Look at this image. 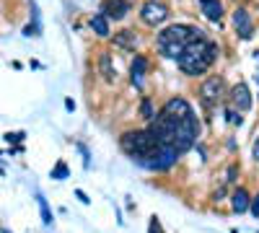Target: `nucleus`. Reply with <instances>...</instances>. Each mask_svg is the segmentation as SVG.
I'll list each match as a JSON object with an SVG mask.
<instances>
[{"instance_id": "cd10ccee", "label": "nucleus", "mask_w": 259, "mask_h": 233, "mask_svg": "<svg viewBox=\"0 0 259 233\" xmlns=\"http://www.w3.org/2000/svg\"><path fill=\"white\" fill-rule=\"evenodd\" d=\"M251 158H254V161H259V140H256V143H254V148H251Z\"/></svg>"}, {"instance_id": "4468645a", "label": "nucleus", "mask_w": 259, "mask_h": 233, "mask_svg": "<svg viewBox=\"0 0 259 233\" xmlns=\"http://www.w3.org/2000/svg\"><path fill=\"white\" fill-rule=\"evenodd\" d=\"M200 8H202L205 18L212 21V24H218V21L223 18V3L221 0H200Z\"/></svg>"}, {"instance_id": "f3484780", "label": "nucleus", "mask_w": 259, "mask_h": 233, "mask_svg": "<svg viewBox=\"0 0 259 233\" xmlns=\"http://www.w3.org/2000/svg\"><path fill=\"white\" fill-rule=\"evenodd\" d=\"M36 202H39V213H41V223L45 225H52V213H50V205H47V200H45V195L41 192H36Z\"/></svg>"}, {"instance_id": "f03ea898", "label": "nucleus", "mask_w": 259, "mask_h": 233, "mask_svg": "<svg viewBox=\"0 0 259 233\" xmlns=\"http://www.w3.org/2000/svg\"><path fill=\"white\" fill-rule=\"evenodd\" d=\"M205 31L197 26H187V24H174V26H166L158 36H156V47L163 57L168 60H179L184 47L189 44L192 39H202Z\"/></svg>"}, {"instance_id": "1a4fd4ad", "label": "nucleus", "mask_w": 259, "mask_h": 233, "mask_svg": "<svg viewBox=\"0 0 259 233\" xmlns=\"http://www.w3.org/2000/svg\"><path fill=\"white\" fill-rule=\"evenodd\" d=\"M163 114H168L171 119H184L187 114H192L194 109L189 107V101L187 99H182V96H174V99H168L166 104H163V109H161Z\"/></svg>"}, {"instance_id": "9b49d317", "label": "nucleus", "mask_w": 259, "mask_h": 233, "mask_svg": "<svg viewBox=\"0 0 259 233\" xmlns=\"http://www.w3.org/2000/svg\"><path fill=\"white\" fill-rule=\"evenodd\" d=\"M145 70H148V60L143 55H135L133 65H130V83L135 88H143V80H145Z\"/></svg>"}, {"instance_id": "412c9836", "label": "nucleus", "mask_w": 259, "mask_h": 233, "mask_svg": "<svg viewBox=\"0 0 259 233\" xmlns=\"http://www.w3.org/2000/svg\"><path fill=\"white\" fill-rule=\"evenodd\" d=\"M75 148H78L80 156H83V168H91V151H89L83 143H75Z\"/></svg>"}, {"instance_id": "4be33fe9", "label": "nucleus", "mask_w": 259, "mask_h": 233, "mask_svg": "<svg viewBox=\"0 0 259 233\" xmlns=\"http://www.w3.org/2000/svg\"><path fill=\"white\" fill-rule=\"evenodd\" d=\"M236 179H239V163H231L226 171V184H236Z\"/></svg>"}, {"instance_id": "39448f33", "label": "nucleus", "mask_w": 259, "mask_h": 233, "mask_svg": "<svg viewBox=\"0 0 259 233\" xmlns=\"http://www.w3.org/2000/svg\"><path fill=\"white\" fill-rule=\"evenodd\" d=\"M200 99L202 104H207V107H212V104H221L226 99V80L221 75H210L202 80L200 86Z\"/></svg>"}, {"instance_id": "2f4dec72", "label": "nucleus", "mask_w": 259, "mask_h": 233, "mask_svg": "<svg viewBox=\"0 0 259 233\" xmlns=\"http://www.w3.org/2000/svg\"><path fill=\"white\" fill-rule=\"evenodd\" d=\"M256 83H259V75H256Z\"/></svg>"}, {"instance_id": "c756f323", "label": "nucleus", "mask_w": 259, "mask_h": 233, "mask_svg": "<svg viewBox=\"0 0 259 233\" xmlns=\"http://www.w3.org/2000/svg\"><path fill=\"white\" fill-rule=\"evenodd\" d=\"M223 195H226V189H218V192L212 195V200H215V202H221V200H223Z\"/></svg>"}, {"instance_id": "f257e3e1", "label": "nucleus", "mask_w": 259, "mask_h": 233, "mask_svg": "<svg viewBox=\"0 0 259 233\" xmlns=\"http://www.w3.org/2000/svg\"><path fill=\"white\" fill-rule=\"evenodd\" d=\"M218 57H221V47L215 41H210L207 36H202V39H192L177 62L184 75L197 78V75H205L218 62Z\"/></svg>"}, {"instance_id": "0eeeda50", "label": "nucleus", "mask_w": 259, "mask_h": 233, "mask_svg": "<svg viewBox=\"0 0 259 233\" xmlns=\"http://www.w3.org/2000/svg\"><path fill=\"white\" fill-rule=\"evenodd\" d=\"M130 8H133V6H130V0H101V16L106 18V21H122L127 13H130Z\"/></svg>"}, {"instance_id": "bb28decb", "label": "nucleus", "mask_w": 259, "mask_h": 233, "mask_svg": "<svg viewBox=\"0 0 259 233\" xmlns=\"http://www.w3.org/2000/svg\"><path fill=\"white\" fill-rule=\"evenodd\" d=\"M75 197H78V200H80L83 205H91V200H89V195H85V192H83V189H75Z\"/></svg>"}, {"instance_id": "a878e982", "label": "nucleus", "mask_w": 259, "mask_h": 233, "mask_svg": "<svg viewBox=\"0 0 259 233\" xmlns=\"http://www.w3.org/2000/svg\"><path fill=\"white\" fill-rule=\"evenodd\" d=\"M228 122H231V124H241V122H244V119H241V112L228 109Z\"/></svg>"}, {"instance_id": "9d476101", "label": "nucleus", "mask_w": 259, "mask_h": 233, "mask_svg": "<svg viewBox=\"0 0 259 233\" xmlns=\"http://www.w3.org/2000/svg\"><path fill=\"white\" fill-rule=\"evenodd\" d=\"M231 104H233V109L241 112V114L251 109V94L246 88V83H236L231 88Z\"/></svg>"}, {"instance_id": "ddd939ff", "label": "nucleus", "mask_w": 259, "mask_h": 233, "mask_svg": "<svg viewBox=\"0 0 259 233\" xmlns=\"http://www.w3.org/2000/svg\"><path fill=\"white\" fill-rule=\"evenodd\" d=\"M99 73H101V78H104L106 83H114V80H117V68H114L109 52H101V55H99Z\"/></svg>"}, {"instance_id": "dca6fc26", "label": "nucleus", "mask_w": 259, "mask_h": 233, "mask_svg": "<svg viewBox=\"0 0 259 233\" xmlns=\"http://www.w3.org/2000/svg\"><path fill=\"white\" fill-rule=\"evenodd\" d=\"M89 26H91V29H94V34H96V36H101V39H106V36L112 34V31H109V21H106L101 13H94V16H91Z\"/></svg>"}, {"instance_id": "20e7f679", "label": "nucleus", "mask_w": 259, "mask_h": 233, "mask_svg": "<svg viewBox=\"0 0 259 233\" xmlns=\"http://www.w3.org/2000/svg\"><path fill=\"white\" fill-rule=\"evenodd\" d=\"M177 161H179V153L174 151V148H171V145H158L153 153H148L145 158H140L138 166L148 168V171H158V174H161V171L174 168Z\"/></svg>"}, {"instance_id": "aec40b11", "label": "nucleus", "mask_w": 259, "mask_h": 233, "mask_svg": "<svg viewBox=\"0 0 259 233\" xmlns=\"http://www.w3.org/2000/svg\"><path fill=\"white\" fill-rule=\"evenodd\" d=\"M31 26L41 34V16H39V6L34 3V0H31Z\"/></svg>"}, {"instance_id": "2eb2a0df", "label": "nucleus", "mask_w": 259, "mask_h": 233, "mask_svg": "<svg viewBox=\"0 0 259 233\" xmlns=\"http://www.w3.org/2000/svg\"><path fill=\"white\" fill-rule=\"evenodd\" d=\"M249 192H246V189L244 187H239V189H236V192L231 195V207H233V213H246V210H249Z\"/></svg>"}, {"instance_id": "7c9ffc66", "label": "nucleus", "mask_w": 259, "mask_h": 233, "mask_svg": "<svg viewBox=\"0 0 259 233\" xmlns=\"http://www.w3.org/2000/svg\"><path fill=\"white\" fill-rule=\"evenodd\" d=\"M0 233H11V230H8V228H3V230H0Z\"/></svg>"}, {"instance_id": "6e6552de", "label": "nucleus", "mask_w": 259, "mask_h": 233, "mask_svg": "<svg viewBox=\"0 0 259 233\" xmlns=\"http://www.w3.org/2000/svg\"><path fill=\"white\" fill-rule=\"evenodd\" d=\"M231 18H233L236 34H239L241 39H251V36H254V21H251V16H249L246 8H236Z\"/></svg>"}, {"instance_id": "b1692460", "label": "nucleus", "mask_w": 259, "mask_h": 233, "mask_svg": "<svg viewBox=\"0 0 259 233\" xmlns=\"http://www.w3.org/2000/svg\"><path fill=\"white\" fill-rule=\"evenodd\" d=\"M249 213H251L254 218H259V192L249 200Z\"/></svg>"}, {"instance_id": "f8f14e48", "label": "nucleus", "mask_w": 259, "mask_h": 233, "mask_svg": "<svg viewBox=\"0 0 259 233\" xmlns=\"http://www.w3.org/2000/svg\"><path fill=\"white\" fill-rule=\"evenodd\" d=\"M140 44V36L133 31V29H122L114 34V47L119 50H127V52H135V47Z\"/></svg>"}, {"instance_id": "393cba45", "label": "nucleus", "mask_w": 259, "mask_h": 233, "mask_svg": "<svg viewBox=\"0 0 259 233\" xmlns=\"http://www.w3.org/2000/svg\"><path fill=\"white\" fill-rule=\"evenodd\" d=\"M148 233H163V228H161V220L153 215L150 218V225H148Z\"/></svg>"}, {"instance_id": "6ab92c4d", "label": "nucleus", "mask_w": 259, "mask_h": 233, "mask_svg": "<svg viewBox=\"0 0 259 233\" xmlns=\"http://www.w3.org/2000/svg\"><path fill=\"white\" fill-rule=\"evenodd\" d=\"M140 114H143V119H148V122H150V119L156 117V109H153V101H150L148 96H145V99L140 101Z\"/></svg>"}, {"instance_id": "7ed1b4c3", "label": "nucleus", "mask_w": 259, "mask_h": 233, "mask_svg": "<svg viewBox=\"0 0 259 233\" xmlns=\"http://www.w3.org/2000/svg\"><path fill=\"white\" fill-rule=\"evenodd\" d=\"M119 148H122V153H127L130 158L138 163L140 158H145L148 153L156 151L158 140L153 137V132H150V130H127L119 137Z\"/></svg>"}, {"instance_id": "c85d7f7f", "label": "nucleus", "mask_w": 259, "mask_h": 233, "mask_svg": "<svg viewBox=\"0 0 259 233\" xmlns=\"http://www.w3.org/2000/svg\"><path fill=\"white\" fill-rule=\"evenodd\" d=\"M65 109L73 112V109H75V101H73V99H65Z\"/></svg>"}, {"instance_id": "a211bd4d", "label": "nucleus", "mask_w": 259, "mask_h": 233, "mask_svg": "<svg viewBox=\"0 0 259 233\" xmlns=\"http://www.w3.org/2000/svg\"><path fill=\"white\" fill-rule=\"evenodd\" d=\"M50 176H52V179H57V181H62V179H68V176H70V168H68V163H65V161H57Z\"/></svg>"}, {"instance_id": "5701e85b", "label": "nucleus", "mask_w": 259, "mask_h": 233, "mask_svg": "<svg viewBox=\"0 0 259 233\" xmlns=\"http://www.w3.org/2000/svg\"><path fill=\"white\" fill-rule=\"evenodd\" d=\"M3 137H6V143H8V145H18L21 140L26 137V132H6Z\"/></svg>"}, {"instance_id": "423d86ee", "label": "nucleus", "mask_w": 259, "mask_h": 233, "mask_svg": "<svg viewBox=\"0 0 259 233\" xmlns=\"http://www.w3.org/2000/svg\"><path fill=\"white\" fill-rule=\"evenodd\" d=\"M166 18H168V8L163 3H158V0H148L140 8V21L145 26H161Z\"/></svg>"}]
</instances>
